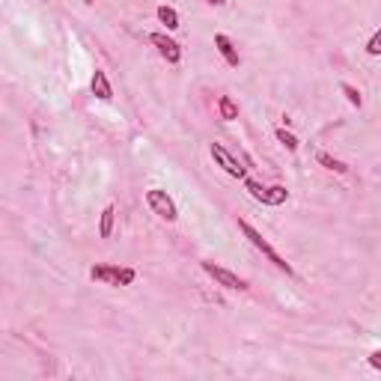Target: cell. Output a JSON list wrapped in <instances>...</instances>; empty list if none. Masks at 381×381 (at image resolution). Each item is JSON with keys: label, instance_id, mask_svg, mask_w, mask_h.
Instances as JSON below:
<instances>
[{"label": "cell", "instance_id": "8", "mask_svg": "<svg viewBox=\"0 0 381 381\" xmlns=\"http://www.w3.org/2000/svg\"><path fill=\"white\" fill-rule=\"evenodd\" d=\"M215 48L220 51V57L227 60V66H233V69L242 66V57H238V48H236V42H233V39H229L227 33H215Z\"/></svg>", "mask_w": 381, "mask_h": 381}, {"label": "cell", "instance_id": "15", "mask_svg": "<svg viewBox=\"0 0 381 381\" xmlns=\"http://www.w3.org/2000/svg\"><path fill=\"white\" fill-rule=\"evenodd\" d=\"M339 89H343V96L348 98V105H352V107H360V105H364V98H360V89L357 87H352V84H339Z\"/></svg>", "mask_w": 381, "mask_h": 381}, {"label": "cell", "instance_id": "19", "mask_svg": "<svg viewBox=\"0 0 381 381\" xmlns=\"http://www.w3.org/2000/svg\"><path fill=\"white\" fill-rule=\"evenodd\" d=\"M84 3H93V0H84Z\"/></svg>", "mask_w": 381, "mask_h": 381}, {"label": "cell", "instance_id": "7", "mask_svg": "<svg viewBox=\"0 0 381 381\" xmlns=\"http://www.w3.org/2000/svg\"><path fill=\"white\" fill-rule=\"evenodd\" d=\"M149 42L158 48V54H161L170 66H176L179 60H182V45H179L173 36H167V33H152V36H149Z\"/></svg>", "mask_w": 381, "mask_h": 381}, {"label": "cell", "instance_id": "13", "mask_svg": "<svg viewBox=\"0 0 381 381\" xmlns=\"http://www.w3.org/2000/svg\"><path fill=\"white\" fill-rule=\"evenodd\" d=\"M316 161L322 164L325 170H330V173H339V176H346V173H348V164H343L339 158L328 155V152H319V155H316Z\"/></svg>", "mask_w": 381, "mask_h": 381}, {"label": "cell", "instance_id": "14", "mask_svg": "<svg viewBox=\"0 0 381 381\" xmlns=\"http://www.w3.org/2000/svg\"><path fill=\"white\" fill-rule=\"evenodd\" d=\"M274 137H277L280 143H283V146L289 149V152H298V146H301V143H298V137H295L292 132H286L283 125H280V128H274Z\"/></svg>", "mask_w": 381, "mask_h": 381}, {"label": "cell", "instance_id": "3", "mask_svg": "<svg viewBox=\"0 0 381 381\" xmlns=\"http://www.w3.org/2000/svg\"><path fill=\"white\" fill-rule=\"evenodd\" d=\"M245 190H247V194L256 200V203L272 206V209L283 206L286 200H289V190H286L283 185H259L256 179H245Z\"/></svg>", "mask_w": 381, "mask_h": 381}, {"label": "cell", "instance_id": "16", "mask_svg": "<svg viewBox=\"0 0 381 381\" xmlns=\"http://www.w3.org/2000/svg\"><path fill=\"white\" fill-rule=\"evenodd\" d=\"M366 54H369V57H381V30H375V33L369 36V42H366Z\"/></svg>", "mask_w": 381, "mask_h": 381}, {"label": "cell", "instance_id": "2", "mask_svg": "<svg viewBox=\"0 0 381 381\" xmlns=\"http://www.w3.org/2000/svg\"><path fill=\"white\" fill-rule=\"evenodd\" d=\"M238 229H242V236H245V238H247V242H250V245H254V247L259 250V254H263V256H268V263H274V268H280V272H283V274H295V268H292V265H289V263H286V259H283V256H280V254H277V250H274L272 245H268V242H265V236H263V233H259V229H256V227H250V224H247V220H238Z\"/></svg>", "mask_w": 381, "mask_h": 381}, {"label": "cell", "instance_id": "18", "mask_svg": "<svg viewBox=\"0 0 381 381\" xmlns=\"http://www.w3.org/2000/svg\"><path fill=\"white\" fill-rule=\"evenodd\" d=\"M206 3H212V6H224V0H206Z\"/></svg>", "mask_w": 381, "mask_h": 381}, {"label": "cell", "instance_id": "12", "mask_svg": "<svg viewBox=\"0 0 381 381\" xmlns=\"http://www.w3.org/2000/svg\"><path fill=\"white\" fill-rule=\"evenodd\" d=\"M218 114H220L224 123H233V119H238V105L229 96H220L218 98Z\"/></svg>", "mask_w": 381, "mask_h": 381}, {"label": "cell", "instance_id": "6", "mask_svg": "<svg viewBox=\"0 0 381 381\" xmlns=\"http://www.w3.org/2000/svg\"><path fill=\"white\" fill-rule=\"evenodd\" d=\"M203 272L212 277L218 286H224V289H238V292H245V289H247V280L245 277H238L236 272H229V268L218 265V263H203Z\"/></svg>", "mask_w": 381, "mask_h": 381}, {"label": "cell", "instance_id": "1", "mask_svg": "<svg viewBox=\"0 0 381 381\" xmlns=\"http://www.w3.org/2000/svg\"><path fill=\"white\" fill-rule=\"evenodd\" d=\"M89 280L93 283H102V286H132L137 280V272L128 265H107V263H98L89 268Z\"/></svg>", "mask_w": 381, "mask_h": 381}, {"label": "cell", "instance_id": "10", "mask_svg": "<svg viewBox=\"0 0 381 381\" xmlns=\"http://www.w3.org/2000/svg\"><path fill=\"white\" fill-rule=\"evenodd\" d=\"M114 220H116V206H105L102 218H98V236H102V238L114 236Z\"/></svg>", "mask_w": 381, "mask_h": 381}, {"label": "cell", "instance_id": "4", "mask_svg": "<svg viewBox=\"0 0 381 381\" xmlns=\"http://www.w3.org/2000/svg\"><path fill=\"white\" fill-rule=\"evenodd\" d=\"M146 206L152 209L161 220H167V224H173V220L179 218V206L173 203V197H170L167 190H161V188L146 190Z\"/></svg>", "mask_w": 381, "mask_h": 381}, {"label": "cell", "instance_id": "17", "mask_svg": "<svg viewBox=\"0 0 381 381\" xmlns=\"http://www.w3.org/2000/svg\"><path fill=\"white\" fill-rule=\"evenodd\" d=\"M366 360H369V366H373V369H378V373H381V348H378V352H373V355H369Z\"/></svg>", "mask_w": 381, "mask_h": 381}, {"label": "cell", "instance_id": "5", "mask_svg": "<svg viewBox=\"0 0 381 381\" xmlns=\"http://www.w3.org/2000/svg\"><path fill=\"white\" fill-rule=\"evenodd\" d=\"M212 158H215V164H218L220 170H224L227 176L242 179V182L247 179V167H245L242 161H238V158H236L233 152H229V149H227L224 143H212Z\"/></svg>", "mask_w": 381, "mask_h": 381}, {"label": "cell", "instance_id": "11", "mask_svg": "<svg viewBox=\"0 0 381 381\" xmlns=\"http://www.w3.org/2000/svg\"><path fill=\"white\" fill-rule=\"evenodd\" d=\"M155 15H158V21H161L164 27H167V33H173V30H179V12L173 6H167V3H161L155 9Z\"/></svg>", "mask_w": 381, "mask_h": 381}, {"label": "cell", "instance_id": "9", "mask_svg": "<svg viewBox=\"0 0 381 381\" xmlns=\"http://www.w3.org/2000/svg\"><path fill=\"white\" fill-rule=\"evenodd\" d=\"M89 89H93V96H96V98H102V102H110V98H114V87H110L107 75L102 72V69H96V72H93Z\"/></svg>", "mask_w": 381, "mask_h": 381}]
</instances>
